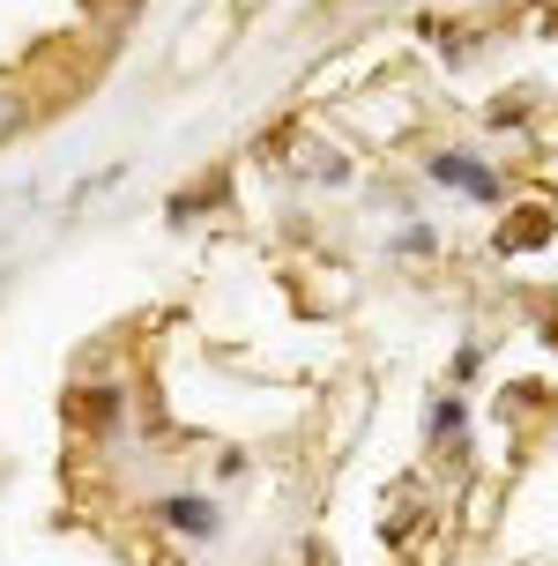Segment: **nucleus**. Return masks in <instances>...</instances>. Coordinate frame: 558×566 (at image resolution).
I'll list each match as a JSON object with an SVG mask.
<instances>
[{
	"label": "nucleus",
	"instance_id": "f257e3e1",
	"mask_svg": "<svg viewBox=\"0 0 558 566\" xmlns=\"http://www.w3.org/2000/svg\"><path fill=\"white\" fill-rule=\"evenodd\" d=\"M432 179L440 187H454V195H470V201H499V171H484L476 157H432Z\"/></svg>",
	"mask_w": 558,
	"mask_h": 566
},
{
	"label": "nucleus",
	"instance_id": "f03ea898",
	"mask_svg": "<svg viewBox=\"0 0 558 566\" xmlns=\"http://www.w3.org/2000/svg\"><path fill=\"white\" fill-rule=\"evenodd\" d=\"M157 522H165L171 537H217V500H194V492H187V500H165V507H157Z\"/></svg>",
	"mask_w": 558,
	"mask_h": 566
},
{
	"label": "nucleus",
	"instance_id": "7ed1b4c3",
	"mask_svg": "<svg viewBox=\"0 0 558 566\" xmlns=\"http://www.w3.org/2000/svg\"><path fill=\"white\" fill-rule=\"evenodd\" d=\"M30 127V97L15 83H0V142H15Z\"/></svg>",
	"mask_w": 558,
	"mask_h": 566
},
{
	"label": "nucleus",
	"instance_id": "20e7f679",
	"mask_svg": "<svg viewBox=\"0 0 558 566\" xmlns=\"http://www.w3.org/2000/svg\"><path fill=\"white\" fill-rule=\"evenodd\" d=\"M462 424H470V410H462L454 396H440V402H432V448H446V440H462Z\"/></svg>",
	"mask_w": 558,
	"mask_h": 566
},
{
	"label": "nucleus",
	"instance_id": "39448f33",
	"mask_svg": "<svg viewBox=\"0 0 558 566\" xmlns=\"http://www.w3.org/2000/svg\"><path fill=\"white\" fill-rule=\"evenodd\" d=\"M536 239H544V217H522V224L506 231V247H536Z\"/></svg>",
	"mask_w": 558,
	"mask_h": 566
},
{
	"label": "nucleus",
	"instance_id": "423d86ee",
	"mask_svg": "<svg viewBox=\"0 0 558 566\" xmlns=\"http://www.w3.org/2000/svg\"><path fill=\"white\" fill-rule=\"evenodd\" d=\"M112 410H119V396H90L83 418H90V424H112Z\"/></svg>",
	"mask_w": 558,
	"mask_h": 566
},
{
	"label": "nucleus",
	"instance_id": "0eeeda50",
	"mask_svg": "<svg viewBox=\"0 0 558 566\" xmlns=\"http://www.w3.org/2000/svg\"><path fill=\"white\" fill-rule=\"evenodd\" d=\"M246 8H253V0H246Z\"/></svg>",
	"mask_w": 558,
	"mask_h": 566
}]
</instances>
